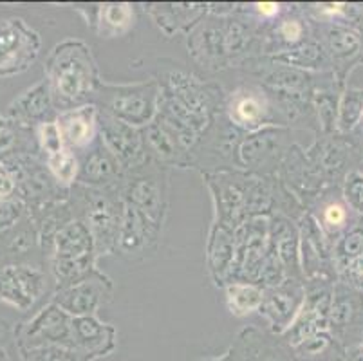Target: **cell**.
I'll return each mask as SVG.
<instances>
[{"label": "cell", "instance_id": "obj_1", "mask_svg": "<svg viewBox=\"0 0 363 361\" xmlns=\"http://www.w3.org/2000/svg\"><path fill=\"white\" fill-rule=\"evenodd\" d=\"M45 79L51 87L52 101L62 107L60 112L87 105L101 87L92 49L76 38L55 45L45 62Z\"/></svg>", "mask_w": 363, "mask_h": 361}, {"label": "cell", "instance_id": "obj_2", "mask_svg": "<svg viewBox=\"0 0 363 361\" xmlns=\"http://www.w3.org/2000/svg\"><path fill=\"white\" fill-rule=\"evenodd\" d=\"M52 273L56 286L67 287L96 270V243L87 224L80 218L69 221L52 238Z\"/></svg>", "mask_w": 363, "mask_h": 361}, {"label": "cell", "instance_id": "obj_3", "mask_svg": "<svg viewBox=\"0 0 363 361\" xmlns=\"http://www.w3.org/2000/svg\"><path fill=\"white\" fill-rule=\"evenodd\" d=\"M160 82H136V84H101L98 96L101 99V112L123 123L141 128L156 119L160 112Z\"/></svg>", "mask_w": 363, "mask_h": 361}, {"label": "cell", "instance_id": "obj_4", "mask_svg": "<svg viewBox=\"0 0 363 361\" xmlns=\"http://www.w3.org/2000/svg\"><path fill=\"white\" fill-rule=\"evenodd\" d=\"M112 190L114 188H91L82 184L80 194L74 197L76 206L82 210L78 218L91 230L96 243L98 257L116 251L120 238L123 201L121 195L114 197Z\"/></svg>", "mask_w": 363, "mask_h": 361}, {"label": "cell", "instance_id": "obj_5", "mask_svg": "<svg viewBox=\"0 0 363 361\" xmlns=\"http://www.w3.org/2000/svg\"><path fill=\"white\" fill-rule=\"evenodd\" d=\"M40 35L26 20H0V78L28 71L40 55Z\"/></svg>", "mask_w": 363, "mask_h": 361}, {"label": "cell", "instance_id": "obj_6", "mask_svg": "<svg viewBox=\"0 0 363 361\" xmlns=\"http://www.w3.org/2000/svg\"><path fill=\"white\" fill-rule=\"evenodd\" d=\"M130 174V177L125 179L121 187V201L145 215L148 221L163 228L168 208L164 177L161 172L147 170V165Z\"/></svg>", "mask_w": 363, "mask_h": 361}, {"label": "cell", "instance_id": "obj_7", "mask_svg": "<svg viewBox=\"0 0 363 361\" xmlns=\"http://www.w3.org/2000/svg\"><path fill=\"white\" fill-rule=\"evenodd\" d=\"M206 179L216 201V221L237 231L250 218L247 215L250 177H242L232 172H216V174H206Z\"/></svg>", "mask_w": 363, "mask_h": 361}, {"label": "cell", "instance_id": "obj_8", "mask_svg": "<svg viewBox=\"0 0 363 361\" xmlns=\"http://www.w3.org/2000/svg\"><path fill=\"white\" fill-rule=\"evenodd\" d=\"M112 293V280L96 267L89 277L76 284L56 289L52 302L72 318L96 316L98 309L111 302Z\"/></svg>", "mask_w": 363, "mask_h": 361}, {"label": "cell", "instance_id": "obj_9", "mask_svg": "<svg viewBox=\"0 0 363 361\" xmlns=\"http://www.w3.org/2000/svg\"><path fill=\"white\" fill-rule=\"evenodd\" d=\"M100 135L101 143L116 157L123 172H134L147 165L148 150L141 128L100 111Z\"/></svg>", "mask_w": 363, "mask_h": 361}, {"label": "cell", "instance_id": "obj_10", "mask_svg": "<svg viewBox=\"0 0 363 361\" xmlns=\"http://www.w3.org/2000/svg\"><path fill=\"white\" fill-rule=\"evenodd\" d=\"M306 300V286L298 278H286L282 284L264 287V300L259 313L272 329V334L282 336L300 313Z\"/></svg>", "mask_w": 363, "mask_h": 361}, {"label": "cell", "instance_id": "obj_11", "mask_svg": "<svg viewBox=\"0 0 363 361\" xmlns=\"http://www.w3.org/2000/svg\"><path fill=\"white\" fill-rule=\"evenodd\" d=\"M72 320L74 318L65 313L60 306H56L55 302L48 304L26 323L21 347L29 349V347L58 345L74 349Z\"/></svg>", "mask_w": 363, "mask_h": 361}, {"label": "cell", "instance_id": "obj_12", "mask_svg": "<svg viewBox=\"0 0 363 361\" xmlns=\"http://www.w3.org/2000/svg\"><path fill=\"white\" fill-rule=\"evenodd\" d=\"M45 289V274L38 267H0V304L29 311Z\"/></svg>", "mask_w": 363, "mask_h": 361}, {"label": "cell", "instance_id": "obj_13", "mask_svg": "<svg viewBox=\"0 0 363 361\" xmlns=\"http://www.w3.org/2000/svg\"><path fill=\"white\" fill-rule=\"evenodd\" d=\"M161 226L148 221L145 215L136 211L132 206L123 203V213H121L120 238H118V248L125 257H145L156 250V244L160 240Z\"/></svg>", "mask_w": 363, "mask_h": 361}, {"label": "cell", "instance_id": "obj_14", "mask_svg": "<svg viewBox=\"0 0 363 361\" xmlns=\"http://www.w3.org/2000/svg\"><path fill=\"white\" fill-rule=\"evenodd\" d=\"M72 342L76 350L91 361H96L116 350L118 331L111 323L101 322L98 316H80L72 320Z\"/></svg>", "mask_w": 363, "mask_h": 361}, {"label": "cell", "instance_id": "obj_15", "mask_svg": "<svg viewBox=\"0 0 363 361\" xmlns=\"http://www.w3.org/2000/svg\"><path fill=\"white\" fill-rule=\"evenodd\" d=\"M65 147L71 150H87L100 134V109L94 104L69 109L56 116Z\"/></svg>", "mask_w": 363, "mask_h": 361}, {"label": "cell", "instance_id": "obj_16", "mask_svg": "<svg viewBox=\"0 0 363 361\" xmlns=\"http://www.w3.org/2000/svg\"><path fill=\"white\" fill-rule=\"evenodd\" d=\"M120 163L116 157L107 150L104 143L92 145L91 150L87 148V155L80 163V181L84 187L91 188H116V184L121 181Z\"/></svg>", "mask_w": 363, "mask_h": 361}, {"label": "cell", "instance_id": "obj_17", "mask_svg": "<svg viewBox=\"0 0 363 361\" xmlns=\"http://www.w3.org/2000/svg\"><path fill=\"white\" fill-rule=\"evenodd\" d=\"M147 150L163 165H184L186 161V147L176 128L157 112L156 119L145 130Z\"/></svg>", "mask_w": 363, "mask_h": 361}, {"label": "cell", "instance_id": "obj_18", "mask_svg": "<svg viewBox=\"0 0 363 361\" xmlns=\"http://www.w3.org/2000/svg\"><path fill=\"white\" fill-rule=\"evenodd\" d=\"M269 112L267 98L257 87H239L232 92L228 104V116L235 127L244 130H257L264 125Z\"/></svg>", "mask_w": 363, "mask_h": 361}, {"label": "cell", "instance_id": "obj_19", "mask_svg": "<svg viewBox=\"0 0 363 361\" xmlns=\"http://www.w3.org/2000/svg\"><path fill=\"white\" fill-rule=\"evenodd\" d=\"M269 240H272V251L280 260L288 278H298L300 258H302L298 228L288 217L277 215L269 221Z\"/></svg>", "mask_w": 363, "mask_h": 361}, {"label": "cell", "instance_id": "obj_20", "mask_svg": "<svg viewBox=\"0 0 363 361\" xmlns=\"http://www.w3.org/2000/svg\"><path fill=\"white\" fill-rule=\"evenodd\" d=\"M240 361H295L291 350L277 340L275 334H267L257 327H246L235 340Z\"/></svg>", "mask_w": 363, "mask_h": 361}, {"label": "cell", "instance_id": "obj_21", "mask_svg": "<svg viewBox=\"0 0 363 361\" xmlns=\"http://www.w3.org/2000/svg\"><path fill=\"white\" fill-rule=\"evenodd\" d=\"M235 233L237 231L230 230L224 224L213 223L212 230H210V237H208V250H206V260H208V271L212 274L213 282L217 286H223L230 278V271H232L233 255H235Z\"/></svg>", "mask_w": 363, "mask_h": 361}, {"label": "cell", "instance_id": "obj_22", "mask_svg": "<svg viewBox=\"0 0 363 361\" xmlns=\"http://www.w3.org/2000/svg\"><path fill=\"white\" fill-rule=\"evenodd\" d=\"M188 49L192 51L194 58L199 64L216 65L220 67L223 58L226 56L224 51V22L223 20H208L196 28V31L188 36Z\"/></svg>", "mask_w": 363, "mask_h": 361}, {"label": "cell", "instance_id": "obj_23", "mask_svg": "<svg viewBox=\"0 0 363 361\" xmlns=\"http://www.w3.org/2000/svg\"><path fill=\"white\" fill-rule=\"evenodd\" d=\"M51 87H49L48 79H42L33 87L26 89L18 98L9 105V118L13 121H18L22 125L31 123H44L45 114L52 109Z\"/></svg>", "mask_w": 363, "mask_h": 361}, {"label": "cell", "instance_id": "obj_24", "mask_svg": "<svg viewBox=\"0 0 363 361\" xmlns=\"http://www.w3.org/2000/svg\"><path fill=\"white\" fill-rule=\"evenodd\" d=\"M164 35H174L179 29L192 28L203 22L206 4H157L148 9Z\"/></svg>", "mask_w": 363, "mask_h": 361}, {"label": "cell", "instance_id": "obj_25", "mask_svg": "<svg viewBox=\"0 0 363 361\" xmlns=\"http://www.w3.org/2000/svg\"><path fill=\"white\" fill-rule=\"evenodd\" d=\"M134 24H136V11H134V6L127 2H111V4H101L96 8L94 28L100 36H105V38L123 36L134 28Z\"/></svg>", "mask_w": 363, "mask_h": 361}, {"label": "cell", "instance_id": "obj_26", "mask_svg": "<svg viewBox=\"0 0 363 361\" xmlns=\"http://www.w3.org/2000/svg\"><path fill=\"white\" fill-rule=\"evenodd\" d=\"M224 294H226L228 311L233 316L244 318L260 309L264 300V287L252 282H228L224 286Z\"/></svg>", "mask_w": 363, "mask_h": 361}, {"label": "cell", "instance_id": "obj_27", "mask_svg": "<svg viewBox=\"0 0 363 361\" xmlns=\"http://www.w3.org/2000/svg\"><path fill=\"white\" fill-rule=\"evenodd\" d=\"M280 128H264L259 134L247 138L240 147V157H242L244 165L255 167V165L266 163V159L273 155L272 138H275Z\"/></svg>", "mask_w": 363, "mask_h": 361}, {"label": "cell", "instance_id": "obj_28", "mask_svg": "<svg viewBox=\"0 0 363 361\" xmlns=\"http://www.w3.org/2000/svg\"><path fill=\"white\" fill-rule=\"evenodd\" d=\"M45 163H48V168L52 174V177L62 187H71V184H74L78 181V175H80V159L76 157L74 150H71V148H64L58 154L49 155V157H45Z\"/></svg>", "mask_w": 363, "mask_h": 361}, {"label": "cell", "instance_id": "obj_29", "mask_svg": "<svg viewBox=\"0 0 363 361\" xmlns=\"http://www.w3.org/2000/svg\"><path fill=\"white\" fill-rule=\"evenodd\" d=\"M21 350L24 361H91L80 350L58 345L29 347V349L21 347Z\"/></svg>", "mask_w": 363, "mask_h": 361}, {"label": "cell", "instance_id": "obj_30", "mask_svg": "<svg viewBox=\"0 0 363 361\" xmlns=\"http://www.w3.org/2000/svg\"><path fill=\"white\" fill-rule=\"evenodd\" d=\"M253 33L244 20H228L224 24V51L226 56H237L247 48Z\"/></svg>", "mask_w": 363, "mask_h": 361}, {"label": "cell", "instance_id": "obj_31", "mask_svg": "<svg viewBox=\"0 0 363 361\" xmlns=\"http://www.w3.org/2000/svg\"><path fill=\"white\" fill-rule=\"evenodd\" d=\"M36 134H38V141H40L42 150L45 152V157L58 154V152H62L64 148H67L64 143V138H62L60 127L56 123V119L55 121H44V123L38 125Z\"/></svg>", "mask_w": 363, "mask_h": 361}, {"label": "cell", "instance_id": "obj_32", "mask_svg": "<svg viewBox=\"0 0 363 361\" xmlns=\"http://www.w3.org/2000/svg\"><path fill=\"white\" fill-rule=\"evenodd\" d=\"M279 36L288 45L295 48V45L302 44L303 36H306V24L303 20L291 16V18H284L279 26Z\"/></svg>", "mask_w": 363, "mask_h": 361}, {"label": "cell", "instance_id": "obj_33", "mask_svg": "<svg viewBox=\"0 0 363 361\" xmlns=\"http://www.w3.org/2000/svg\"><path fill=\"white\" fill-rule=\"evenodd\" d=\"M329 48H331L333 52L336 55H342V52H349L351 49H354L358 45V40L354 38L352 33L347 31H340V29H333L328 35Z\"/></svg>", "mask_w": 363, "mask_h": 361}, {"label": "cell", "instance_id": "obj_34", "mask_svg": "<svg viewBox=\"0 0 363 361\" xmlns=\"http://www.w3.org/2000/svg\"><path fill=\"white\" fill-rule=\"evenodd\" d=\"M322 221L323 224L328 228H331V230H338V228H342L343 224H345V221H347V210H345V206L340 203L328 204L322 211Z\"/></svg>", "mask_w": 363, "mask_h": 361}, {"label": "cell", "instance_id": "obj_35", "mask_svg": "<svg viewBox=\"0 0 363 361\" xmlns=\"http://www.w3.org/2000/svg\"><path fill=\"white\" fill-rule=\"evenodd\" d=\"M345 197H347L351 206L363 211V179H351V181H347Z\"/></svg>", "mask_w": 363, "mask_h": 361}, {"label": "cell", "instance_id": "obj_36", "mask_svg": "<svg viewBox=\"0 0 363 361\" xmlns=\"http://www.w3.org/2000/svg\"><path fill=\"white\" fill-rule=\"evenodd\" d=\"M21 215L18 206L8 201H0V228L2 226H11L16 218Z\"/></svg>", "mask_w": 363, "mask_h": 361}, {"label": "cell", "instance_id": "obj_37", "mask_svg": "<svg viewBox=\"0 0 363 361\" xmlns=\"http://www.w3.org/2000/svg\"><path fill=\"white\" fill-rule=\"evenodd\" d=\"M15 179L8 172L0 168V201H8L13 195V191H15Z\"/></svg>", "mask_w": 363, "mask_h": 361}, {"label": "cell", "instance_id": "obj_38", "mask_svg": "<svg viewBox=\"0 0 363 361\" xmlns=\"http://www.w3.org/2000/svg\"><path fill=\"white\" fill-rule=\"evenodd\" d=\"M280 8H282V6L277 4V2H257L255 4V11L259 13L262 18H275L280 13Z\"/></svg>", "mask_w": 363, "mask_h": 361}, {"label": "cell", "instance_id": "obj_39", "mask_svg": "<svg viewBox=\"0 0 363 361\" xmlns=\"http://www.w3.org/2000/svg\"><path fill=\"white\" fill-rule=\"evenodd\" d=\"M197 361H240V352H239V347L237 343L233 342V345L223 354V356H212V357H203V360H197Z\"/></svg>", "mask_w": 363, "mask_h": 361}, {"label": "cell", "instance_id": "obj_40", "mask_svg": "<svg viewBox=\"0 0 363 361\" xmlns=\"http://www.w3.org/2000/svg\"><path fill=\"white\" fill-rule=\"evenodd\" d=\"M347 361H363V356L362 354H351V356H347Z\"/></svg>", "mask_w": 363, "mask_h": 361}, {"label": "cell", "instance_id": "obj_41", "mask_svg": "<svg viewBox=\"0 0 363 361\" xmlns=\"http://www.w3.org/2000/svg\"><path fill=\"white\" fill-rule=\"evenodd\" d=\"M4 128H6V119H4V116L0 114V132L4 130Z\"/></svg>", "mask_w": 363, "mask_h": 361}]
</instances>
